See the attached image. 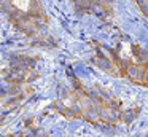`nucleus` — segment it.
I'll return each mask as SVG.
<instances>
[{
  "mask_svg": "<svg viewBox=\"0 0 148 137\" xmlns=\"http://www.w3.org/2000/svg\"><path fill=\"white\" fill-rule=\"evenodd\" d=\"M27 137H35V136H27Z\"/></svg>",
  "mask_w": 148,
  "mask_h": 137,
  "instance_id": "2",
  "label": "nucleus"
},
{
  "mask_svg": "<svg viewBox=\"0 0 148 137\" xmlns=\"http://www.w3.org/2000/svg\"><path fill=\"white\" fill-rule=\"evenodd\" d=\"M3 3L8 14L18 18L19 24L27 21L30 25V22H35L45 14L38 0H3Z\"/></svg>",
  "mask_w": 148,
  "mask_h": 137,
  "instance_id": "1",
  "label": "nucleus"
}]
</instances>
